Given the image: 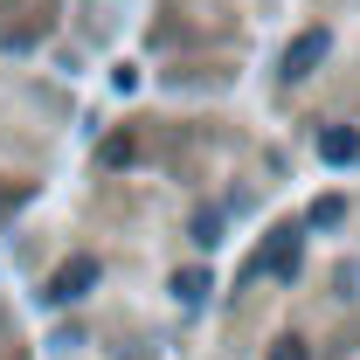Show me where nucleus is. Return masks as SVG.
I'll return each mask as SVG.
<instances>
[{
	"mask_svg": "<svg viewBox=\"0 0 360 360\" xmlns=\"http://www.w3.org/2000/svg\"><path fill=\"white\" fill-rule=\"evenodd\" d=\"M298 257H305V236L298 229H277V243L257 257V277H277L284 284V277H298Z\"/></svg>",
	"mask_w": 360,
	"mask_h": 360,
	"instance_id": "nucleus-1",
	"label": "nucleus"
},
{
	"mask_svg": "<svg viewBox=\"0 0 360 360\" xmlns=\"http://www.w3.org/2000/svg\"><path fill=\"white\" fill-rule=\"evenodd\" d=\"M90 284H97V257H70V264L49 277V298H56V305H77Z\"/></svg>",
	"mask_w": 360,
	"mask_h": 360,
	"instance_id": "nucleus-2",
	"label": "nucleus"
},
{
	"mask_svg": "<svg viewBox=\"0 0 360 360\" xmlns=\"http://www.w3.org/2000/svg\"><path fill=\"white\" fill-rule=\"evenodd\" d=\"M319 63H326V28H305L298 42L284 49V84H298V77H312Z\"/></svg>",
	"mask_w": 360,
	"mask_h": 360,
	"instance_id": "nucleus-3",
	"label": "nucleus"
},
{
	"mask_svg": "<svg viewBox=\"0 0 360 360\" xmlns=\"http://www.w3.org/2000/svg\"><path fill=\"white\" fill-rule=\"evenodd\" d=\"M319 160L326 167H360V132L354 125H326L319 132Z\"/></svg>",
	"mask_w": 360,
	"mask_h": 360,
	"instance_id": "nucleus-4",
	"label": "nucleus"
},
{
	"mask_svg": "<svg viewBox=\"0 0 360 360\" xmlns=\"http://www.w3.org/2000/svg\"><path fill=\"white\" fill-rule=\"evenodd\" d=\"M208 291H215V284H208V270H180V277H174V298H180V305H201Z\"/></svg>",
	"mask_w": 360,
	"mask_h": 360,
	"instance_id": "nucleus-5",
	"label": "nucleus"
},
{
	"mask_svg": "<svg viewBox=\"0 0 360 360\" xmlns=\"http://www.w3.org/2000/svg\"><path fill=\"white\" fill-rule=\"evenodd\" d=\"M132 153H139V139H132V132H111L104 146H97V160H104V167H132Z\"/></svg>",
	"mask_w": 360,
	"mask_h": 360,
	"instance_id": "nucleus-6",
	"label": "nucleus"
},
{
	"mask_svg": "<svg viewBox=\"0 0 360 360\" xmlns=\"http://www.w3.org/2000/svg\"><path fill=\"white\" fill-rule=\"evenodd\" d=\"M340 215H347V201H340V194H326V201L312 208V229H340Z\"/></svg>",
	"mask_w": 360,
	"mask_h": 360,
	"instance_id": "nucleus-7",
	"label": "nucleus"
},
{
	"mask_svg": "<svg viewBox=\"0 0 360 360\" xmlns=\"http://www.w3.org/2000/svg\"><path fill=\"white\" fill-rule=\"evenodd\" d=\"M215 236H222V215H201V222H194V243H201V250H215Z\"/></svg>",
	"mask_w": 360,
	"mask_h": 360,
	"instance_id": "nucleus-8",
	"label": "nucleus"
},
{
	"mask_svg": "<svg viewBox=\"0 0 360 360\" xmlns=\"http://www.w3.org/2000/svg\"><path fill=\"white\" fill-rule=\"evenodd\" d=\"M270 360H305V347H298V340H277V354Z\"/></svg>",
	"mask_w": 360,
	"mask_h": 360,
	"instance_id": "nucleus-9",
	"label": "nucleus"
}]
</instances>
